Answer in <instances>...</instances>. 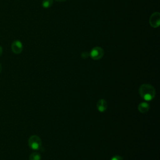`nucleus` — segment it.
I'll use <instances>...</instances> for the list:
<instances>
[{"label": "nucleus", "mask_w": 160, "mask_h": 160, "mask_svg": "<svg viewBox=\"0 0 160 160\" xmlns=\"http://www.w3.org/2000/svg\"><path fill=\"white\" fill-rule=\"evenodd\" d=\"M110 160H123V158L120 156L116 155V156H114L113 157H112Z\"/></svg>", "instance_id": "obj_10"}, {"label": "nucleus", "mask_w": 160, "mask_h": 160, "mask_svg": "<svg viewBox=\"0 0 160 160\" xmlns=\"http://www.w3.org/2000/svg\"><path fill=\"white\" fill-rule=\"evenodd\" d=\"M53 3V0H43L42 5L44 8H50Z\"/></svg>", "instance_id": "obj_9"}, {"label": "nucleus", "mask_w": 160, "mask_h": 160, "mask_svg": "<svg viewBox=\"0 0 160 160\" xmlns=\"http://www.w3.org/2000/svg\"><path fill=\"white\" fill-rule=\"evenodd\" d=\"M23 49L22 42L19 40H15L11 44V50L14 54H20Z\"/></svg>", "instance_id": "obj_5"}, {"label": "nucleus", "mask_w": 160, "mask_h": 160, "mask_svg": "<svg viewBox=\"0 0 160 160\" xmlns=\"http://www.w3.org/2000/svg\"><path fill=\"white\" fill-rule=\"evenodd\" d=\"M55 1H58V2H64V1H66V0H55Z\"/></svg>", "instance_id": "obj_13"}, {"label": "nucleus", "mask_w": 160, "mask_h": 160, "mask_svg": "<svg viewBox=\"0 0 160 160\" xmlns=\"http://www.w3.org/2000/svg\"><path fill=\"white\" fill-rule=\"evenodd\" d=\"M2 51H3V49H2V48L0 46V56L2 55Z\"/></svg>", "instance_id": "obj_12"}, {"label": "nucleus", "mask_w": 160, "mask_h": 160, "mask_svg": "<svg viewBox=\"0 0 160 160\" xmlns=\"http://www.w3.org/2000/svg\"><path fill=\"white\" fill-rule=\"evenodd\" d=\"M1 71H2V66H1V64L0 63V72H1Z\"/></svg>", "instance_id": "obj_14"}, {"label": "nucleus", "mask_w": 160, "mask_h": 160, "mask_svg": "<svg viewBox=\"0 0 160 160\" xmlns=\"http://www.w3.org/2000/svg\"><path fill=\"white\" fill-rule=\"evenodd\" d=\"M139 93L141 98L146 101H151L155 96L154 88L149 84H143L139 88Z\"/></svg>", "instance_id": "obj_1"}, {"label": "nucleus", "mask_w": 160, "mask_h": 160, "mask_svg": "<svg viewBox=\"0 0 160 160\" xmlns=\"http://www.w3.org/2000/svg\"><path fill=\"white\" fill-rule=\"evenodd\" d=\"M104 50L102 48L99 46H96L92 48L89 53V56L94 60H99L104 56Z\"/></svg>", "instance_id": "obj_3"}, {"label": "nucleus", "mask_w": 160, "mask_h": 160, "mask_svg": "<svg viewBox=\"0 0 160 160\" xmlns=\"http://www.w3.org/2000/svg\"><path fill=\"white\" fill-rule=\"evenodd\" d=\"M29 159V160H41V155L40 154V153L38 152H33L30 154Z\"/></svg>", "instance_id": "obj_8"}, {"label": "nucleus", "mask_w": 160, "mask_h": 160, "mask_svg": "<svg viewBox=\"0 0 160 160\" xmlns=\"http://www.w3.org/2000/svg\"><path fill=\"white\" fill-rule=\"evenodd\" d=\"M28 145L33 150H39L41 148L42 141L38 136L32 135L28 139Z\"/></svg>", "instance_id": "obj_2"}, {"label": "nucleus", "mask_w": 160, "mask_h": 160, "mask_svg": "<svg viewBox=\"0 0 160 160\" xmlns=\"http://www.w3.org/2000/svg\"><path fill=\"white\" fill-rule=\"evenodd\" d=\"M160 14L158 12H154L149 18V24L152 28H158L159 26Z\"/></svg>", "instance_id": "obj_4"}, {"label": "nucleus", "mask_w": 160, "mask_h": 160, "mask_svg": "<svg viewBox=\"0 0 160 160\" xmlns=\"http://www.w3.org/2000/svg\"><path fill=\"white\" fill-rule=\"evenodd\" d=\"M150 108L149 104L146 102H141L139 104L138 106V111L141 113H146L147 112Z\"/></svg>", "instance_id": "obj_7"}, {"label": "nucleus", "mask_w": 160, "mask_h": 160, "mask_svg": "<svg viewBox=\"0 0 160 160\" xmlns=\"http://www.w3.org/2000/svg\"><path fill=\"white\" fill-rule=\"evenodd\" d=\"M89 56V53H88V52H86V51L83 52L81 54V58H83V59H86L87 58H88Z\"/></svg>", "instance_id": "obj_11"}, {"label": "nucleus", "mask_w": 160, "mask_h": 160, "mask_svg": "<svg viewBox=\"0 0 160 160\" xmlns=\"http://www.w3.org/2000/svg\"><path fill=\"white\" fill-rule=\"evenodd\" d=\"M107 108H108V103L105 99H101L98 101L97 109L99 112H104L107 109Z\"/></svg>", "instance_id": "obj_6"}]
</instances>
